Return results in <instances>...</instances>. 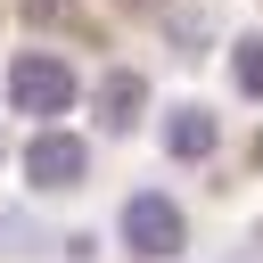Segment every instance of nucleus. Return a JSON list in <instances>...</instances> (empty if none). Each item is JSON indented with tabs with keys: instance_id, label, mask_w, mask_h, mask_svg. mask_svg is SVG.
Here are the masks:
<instances>
[{
	"instance_id": "obj_2",
	"label": "nucleus",
	"mask_w": 263,
	"mask_h": 263,
	"mask_svg": "<svg viewBox=\"0 0 263 263\" xmlns=\"http://www.w3.org/2000/svg\"><path fill=\"white\" fill-rule=\"evenodd\" d=\"M181 238H189V222H181V205L164 197V189H140V197H123V247L132 255H181Z\"/></svg>"
},
{
	"instance_id": "obj_5",
	"label": "nucleus",
	"mask_w": 263,
	"mask_h": 263,
	"mask_svg": "<svg viewBox=\"0 0 263 263\" xmlns=\"http://www.w3.org/2000/svg\"><path fill=\"white\" fill-rule=\"evenodd\" d=\"M164 148H173V156H205V148H214V115H205V107H173Z\"/></svg>"
},
{
	"instance_id": "obj_6",
	"label": "nucleus",
	"mask_w": 263,
	"mask_h": 263,
	"mask_svg": "<svg viewBox=\"0 0 263 263\" xmlns=\"http://www.w3.org/2000/svg\"><path fill=\"white\" fill-rule=\"evenodd\" d=\"M238 90H255V99H263V33H247V41H238Z\"/></svg>"
},
{
	"instance_id": "obj_3",
	"label": "nucleus",
	"mask_w": 263,
	"mask_h": 263,
	"mask_svg": "<svg viewBox=\"0 0 263 263\" xmlns=\"http://www.w3.org/2000/svg\"><path fill=\"white\" fill-rule=\"evenodd\" d=\"M82 140H66V132H41L33 140V156H25V173H33V189H66V181H82Z\"/></svg>"
},
{
	"instance_id": "obj_1",
	"label": "nucleus",
	"mask_w": 263,
	"mask_h": 263,
	"mask_svg": "<svg viewBox=\"0 0 263 263\" xmlns=\"http://www.w3.org/2000/svg\"><path fill=\"white\" fill-rule=\"evenodd\" d=\"M74 66L66 58H49V49H33V58H16L8 66V107H25V115H66L74 107Z\"/></svg>"
},
{
	"instance_id": "obj_4",
	"label": "nucleus",
	"mask_w": 263,
	"mask_h": 263,
	"mask_svg": "<svg viewBox=\"0 0 263 263\" xmlns=\"http://www.w3.org/2000/svg\"><path fill=\"white\" fill-rule=\"evenodd\" d=\"M140 99H148V82H140V74H107V90H99V123H107V132H123V123L140 115Z\"/></svg>"
}]
</instances>
